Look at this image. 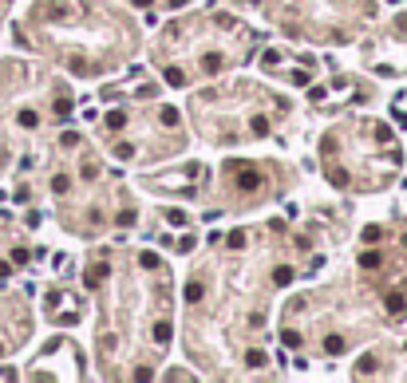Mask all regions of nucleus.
I'll list each match as a JSON object with an SVG mask.
<instances>
[{
	"label": "nucleus",
	"instance_id": "f257e3e1",
	"mask_svg": "<svg viewBox=\"0 0 407 383\" xmlns=\"http://www.w3.org/2000/svg\"><path fill=\"white\" fill-rule=\"evenodd\" d=\"M261 182H265V178H261V174H257L253 166H241V170H237V186H241L245 194H253V190H261Z\"/></svg>",
	"mask_w": 407,
	"mask_h": 383
},
{
	"label": "nucleus",
	"instance_id": "7ed1b4c3",
	"mask_svg": "<svg viewBox=\"0 0 407 383\" xmlns=\"http://www.w3.org/2000/svg\"><path fill=\"white\" fill-rule=\"evenodd\" d=\"M293 277H297V273L288 269V265H281V269L273 273V284H277V288H281V284H293Z\"/></svg>",
	"mask_w": 407,
	"mask_h": 383
},
{
	"label": "nucleus",
	"instance_id": "f03ea898",
	"mask_svg": "<svg viewBox=\"0 0 407 383\" xmlns=\"http://www.w3.org/2000/svg\"><path fill=\"white\" fill-rule=\"evenodd\" d=\"M388 312H391V316L407 312V300H403V292H388Z\"/></svg>",
	"mask_w": 407,
	"mask_h": 383
},
{
	"label": "nucleus",
	"instance_id": "423d86ee",
	"mask_svg": "<svg viewBox=\"0 0 407 383\" xmlns=\"http://www.w3.org/2000/svg\"><path fill=\"white\" fill-rule=\"evenodd\" d=\"M202 292H206V288H202L198 281H190V284H186V300H190V304H198V300H202Z\"/></svg>",
	"mask_w": 407,
	"mask_h": 383
},
{
	"label": "nucleus",
	"instance_id": "0eeeda50",
	"mask_svg": "<svg viewBox=\"0 0 407 383\" xmlns=\"http://www.w3.org/2000/svg\"><path fill=\"white\" fill-rule=\"evenodd\" d=\"M324 351H328V356H336V351H344V340H340V336H324Z\"/></svg>",
	"mask_w": 407,
	"mask_h": 383
},
{
	"label": "nucleus",
	"instance_id": "f8f14e48",
	"mask_svg": "<svg viewBox=\"0 0 407 383\" xmlns=\"http://www.w3.org/2000/svg\"><path fill=\"white\" fill-rule=\"evenodd\" d=\"M123 123H127V115H123V111H111V115H107V127H115V131H119Z\"/></svg>",
	"mask_w": 407,
	"mask_h": 383
},
{
	"label": "nucleus",
	"instance_id": "dca6fc26",
	"mask_svg": "<svg viewBox=\"0 0 407 383\" xmlns=\"http://www.w3.org/2000/svg\"><path fill=\"white\" fill-rule=\"evenodd\" d=\"M380 233H384L380 225H368V229H364V241H368V245H372V241H380Z\"/></svg>",
	"mask_w": 407,
	"mask_h": 383
},
{
	"label": "nucleus",
	"instance_id": "4468645a",
	"mask_svg": "<svg viewBox=\"0 0 407 383\" xmlns=\"http://www.w3.org/2000/svg\"><path fill=\"white\" fill-rule=\"evenodd\" d=\"M138 261H142V269H158V265H162V261H158V253H142Z\"/></svg>",
	"mask_w": 407,
	"mask_h": 383
},
{
	"label": "nucleus",
	"instance_id": "9d476101",
	"mask_svg": "<svg viewBox=\"0 0 407 383\" xmlns=\"http://www.w3.org/2000/svg\"><path fill=\"white\" fill-rule=\"evenodd\" d=\"M166 83H170V87H182V83H186V75H182L178 67H166Z\"/></svg>",
	"mask_w": 407,
	"mask_h": 383
},
{
	"label": "nucleus",
	"instance_id": "6ab92c4d",
	"mask_svg": "<svg viewBox=\"0 0 407 383\" xmlns=\"http://www.w3.org/2000/svg\"><path fill=\"white\" fill-rule=\"evenodd\" d=\"M372 364H375V360H372V356H364V360H360V367H356V371H360V375H368V371H372Z\"/></svg>",
	"mask_w": 407,
	"mask_h": 383
},
{
	"label": "nucleus",
	"instance_id": "6e6552de",
	"mask_svg": "<svg viewBox=\"0 0 407 383\" xmlns=\"http://www.w3.org/2000/svg\"><path fill=\"white\" fill-rule=\"evenodd\" d=\"M158 119H162V127H178V111H174V107H162Z\"/></svg>",
	"mask_w": 407,
	"mask_h": 383
},
{
	"label": "nucleus",
	"instance_id": "2eb2a0df",
	"mask_svg": "<svg viewBox=\"0 0 407 383\" xmlns=\"http://www.w3.org/2000/svg\"><path fill=\"white\" fill-rule=\"evenodd\" d=\"M328 182H332V186H348V174H344V170H328Z\"/></svg>",
	"mask_w": 407,
	"mask_h": 383
},
{
	"label": "nucleus",
	"instance_id": "20e7f679",
	"mask_svg": "<svg viewBox=\"0 0 407 383\" xmlns=\"http://www.w3.org/2000/svg\"><path fill=\"white\" fill-rule=\"evenodd\" d=\"M154 344H158V348H166V344H170V324H166V320H162V324H154Z\"/></svg>",
	"mask_w": 407,
	"mask_h": 383
},
{
	"label": "nucleus",
	"instance_id": "1a4fd4ad",
	"mask_svg": "<svg viewBox=\"0 0 407 383\" xmlns=\"http://www.w3.org/2000/svg\"><path fill=\"white\" fill-rule=\"evenodd\" d=\"M253 134H269V119H265V115H253Z\"/></svg>",
	"mask_w": 407,
	"mask_h": 383
},
{
	"label": "nucleus",
	"instance_id": "39448f33",
	"mask_svg": "<svg viewBox=\"0 0 407 383\" xmlns=\"http://www.w3.org/2000/svg\"><path fill=\"white\" fill-rule=\"evenodd\" d=\"M380 265H384L380 253H364V257H360V269H380Z\"/></svg>",
	"mask_w": 407,
	"mask_h": 383
},
{
	"label": "nucleus",
	"instance_id": "ddd939ff",
	"mask_svg": "<svg viewBox=\"0 0 407 383\" xmlns=\"http://www.w3.org/2000/svg\"><path fill=\"white\" fill-rule=\"evenodd\" d=\"M245 245V229H234L229 233V249H241Z\"/></svg>",
	"mask_w": 407,
	"mask_h": 383
},
{
	"label": "nucleus",
	"instance_id": "f3484780",
	"mask_svg": "<svg viewBox=\"0 0 407 383\" xmlns=\"http://www.w3.org/2000/svg\"><path fill=\"white\" fill-rule=\"evenodd\" d=\"M285 344H288V348H301V332L288 328V332H285Z\"/></svg>",
	"mask_w": 407,
	"mask_h": 383
},
{
	"label": "nucleus",
	"instance_id": "a211bd4d",
	"mask_svg": "<svg viewBox=\"0 0 407 383\" xmlns=\"http://www.w3.org/2000/svg\"><path fill=\"white\" fill-rule=\"evenodd\" d=\"M375 138H380V142H388V138H391V127H384V123H380V127H375Z\"/></svg>",
	"mask_w": 407,
	"mask_h": 383
},
{
	"label": "nucleus",
	"instance_id": "9b49d317",
	"mask_svg": "<svg viewBox=\"0 0 407 383\" xmlns=\"http://www.w3.org/2000/svg\"><path fill=\"white\" fill-rule=\"evenodd\" d=\"M245 364H249V367H261V364H265V351H257V348L245 351Z\"/></svg>",
	"mask_w": 407,
	"mask_h": 383
}]
</instances>
